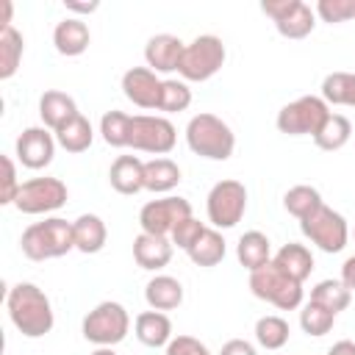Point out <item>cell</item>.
Here are the masks:
<instances>
[{"label": "cell", "mask_w": 355, "mask_h": 355, "mask_svg": "<svg viewBox=\"0 0 355 355\" xmlns=\"http://www.w3.org/2000/svg\"><path fill=\"white\" fill-rule=\"evenodd\" d=\"M166 355H211V349L194 336H175L166 344Z\"/></svg>", "instance_id": "41"}, {"label": "cell", "mask_w": 355, "mask_h": 355, "mask_svg": "<svg viewBox=\"0 0 355 355\" xmlns=\"http://www.w3.org/2000/svg\"><path fill=\"white\" fill-rule=\"evenodd\" d=\"M250 291L263 300L272 302L280 311H294L302 305V283L288 277L286 272H280L272 261L255 272H250Z\"/></svg>", "instance_id": "4"}, {"label": "cell", "mask_w": 355, "mask_h": 355, "mask_svg": "<svg viewBox=\"0 0 355 355\" xmlns=\"http://www.w3.org/2000/svg\"><path fill=\"white\" fill-rule=\"evenodd\" d=\"M22 53H25L22 33L14 25L0 31V80H8L17 75V69L22 64Z\"/></svg>", "instance_id": "28"}, {"label": "cell", "mask_w": 355, "mask_h": 355, "mask_svg": "<svg viewBox=\"0 0 355 355\" xmlns=\"http://www.w3.org/2000/svg\"><path fill=\"white\" fill-rule=\"evenodd\" d=\"M80 111H78V103L67 94V92H58V89H50L39 97V116L44 122V128H50L53 133L61 130L69 119H75Z\"/></svg>", "instance_id": "17"}, {"label": "cell", "mask_w": 355, "mask_h": 355, "mask_svg": "<svg viewBox=\"0 0 355 355\" xmlns=\"http://www.w3.org/2000/svg\"><path fill=\"white\" fill-rule=\"evenodd\" d=\"M189 216H191V202L186 197H161L141 205L139 225H141V233L172 236V230Z\"/></svg>", "instance_id": "12"}, {"label": "cell", "mask_w": 355, "mask_h": 355, "mask_svg": "<svg viewBox=\"0 0 355 355\" xmlns=\"http://www.w3.org/2000/svg\"><path fill=\"white\" fill-rule=\"evenodd\" d=\"M333 322H336V313L327 311V308H322V305H316V302H311V300H308V305L300 311V327H302L308 336H313V338L330 333Z\"/></svg>", "instance_id": "35"}, {"label": "cell", "mask_w": 355, "mask_h": 355, "mask_svg": "<svg viewBox=\"0 0 355 355\" xmlns=\"http://www.w3.org/2000/svg\"><path fill=\"white\" fill-rule=\"evenodd\" d=\"M22 252L31 261H50V258H61L69 250H75V230L72 222L61 219V216H50L44 222H33L22 230Z\"/></svg>", "instance_id": "2"}, {"label": "cell", "mask_w": 355, "mask_h": 355, "mask_svg": "<svg viewBox=\"0 0 355 355\" xmlns=\"http://www.w3.org/2000/svg\"><path fill=\"white\" fill-rule=\"evenodd\" d=\"M161 83L158 75L150 67H130L122 75V92L125 97L139 108H158L161 100Z\"/></svg>", "instance_id": "15"}, {"label": "cell", "mask_w": 355, "mask_h": 355, "mask_svg": "<svg viewBox=\"0 0 355 355\" xmlns=\"http://www.w3.org/2000/svg\"><path fill=\"white\" fill-rule=\"evenodd\" d=\"M208 222L216 230H227L236 227L247 211V189L241 180H219L211 191H208Z\"/></svg>", "instance_id": "10"}, {"label": "cell", "mask_w": 355, "mask_h": 355, "mask_svg": "<svg viewBox=\"0 0 355 355\" xmlns=\"http://www.w3.org/2000/svg\"><path fill=\"white\" fill-rule=\"evenodd\" d=\"M55 144L58 141L47 128H25L17 136V161L28 169H44L55 155Z\"/></svg>", "instance_id": "14"}, {"label": "cell", "mask_w": 355, "mask_h": 355, "mask_svg": "<svg viewBox=\"0 0 355 355\" xmlns=\"http://www.w3.org/2000/svg\"><path fill=\"white\" fill-rule=\"evenodd\" d=\"M327 355H355V341L341 338V341H336V344L327 349Z\"/></svg>", "instance_id": "44"}, {"label": "cell", "mask_w": 355, "mask_h": 355, "mask_svg": "<svg viewBox=\"0 0 355 355\" xmlns=\"http://www.w3.org/2000/svg\"><path fill=\"white\" fill-rule=\"evenodd\" d=\"M186 44L172 33H158L144 44V61L153 72H175L180 67Z\"/></svg>", "instance_id": "16"}, {"label": "cell", "mask_w": 355, "mask_h": 355, "mask_svg": "<svg viewBox=\"0 0 355 355\" xmlns=\"http://www.w3.org/2000/svg\"><path fill=\"white\" fill-rule=\"evenodd\" d=\"M225 58L227 53H225L222 39L214 33H202L186 44L178 72L183 75V80H208L222 69Z\"/></svg>", "instance_id": "7"}, {"label": "cell", "mask_w": 355, "mask_h": 355, "mask_svg": "<svg viewBox=\"0 0 355 355\" xmlns=\"http://www.w3.org/2000/svg\"><path fill=\"white\" fill-rule=\"evenodd\" d=\"M92 355H116V352H114V347H97Z\"/></svg>", "instance_id": "47"}, {"label": "cell", "mask_w": 355, "mask_h": 355, "mask_svg": "<svg viewBox=\"0 0 355 355\" xmlns=\"http://www.w3.org/2000/svg\"><path fill=\"white\" fill-rule=\"evenodd\" d=\"M261 11L272 17L277 33L286 39H305L316 25L311 6L302 0H263Z\"/></svg>", "instance_id": "13"}, {"label": "cell", "mask_w": 355, "mask_h": 355, "mask_svg": "<svg viewBox=\"0 0 355 355\" xmlns=\"http://www.w3.org/2000/svg\"><path fill=\"white\" fill-rule=\"evenodd\" d=\"M349 136H352V122H349L344 114H333V111H330V116H327V119L322 122V128L316 130L313 144H316L319 150L333 153V150H341V147L349 141Z\"/></svg>", "instance_id": "27"}, {"label": "cell", "mask_w": 355, "mask_h": 355, "mask_svg": "<svg viewBox=\"0 0 355 355\" xmlns=\"http://www.w3.org/2000/svg\"><path fill=\"white\" fill-rule=\"evenodd\" d=\"M352 239H355V230H352Z\"/></svg>", "instance_id": "48"}, {"label": "cell", "mask_w": 355, "mask_h": 355, "mask_svg": "<svg viewBox=\"0 0 355 355\" xmlns=\"http://www.w3.org/2000/svg\"><path fill=\"white\" fill-rule=\"evenodd\" d=\"M236 258L244 269L255 272L272 261V244L261 230H247L236 244Z\"/></svg>", "instance_id": "25"}, {"label": "cell", "mask_w": 355, "mask_h": 355, "mask_svg": "<svg viewBox=\"0 0 355 355\" xmlns=\"http://www.w3.org/2000/svg\"><path fill=\"white\" fill-rule=\"evenodd\" d=\"M128 116H130V114H122V111H105V114H103V119H100V133H103V141H105L108 147H125Z\"/></svg>", "instance_id": "37"}, {"label": "cell", "mask_w": 355, "mask_h": 355, "mask_svg": "<svg viewBox=\"0 0 355 355\" xmlns=\"http://www.w3.org/2000/svg\"><path fill=\"white\" fill-rule=\"evenodd\" d=\"M0 6H3V22H0V31H6V28H11V11H14V6H11V0H3Z\"/></svg>", "instance_id": "46"}, {"label": "cell", "mask_w": 355, "mask_h": 355, "mask_svg": "<svg viewBox=\"0 0 355 355\" xmlns=\"http://www.w3.org/2000/svg\"><path fill=\"white\" fill-rule=\"evenodd\" d=\"M202 230H205V225H202L200 219L189 216V219H183V222L172 230V236H169V239H172V244H175V247H180V250H186V252H189V247L202 236Z\"/></svg>", "instance_id": "39"}, {"label": "cell", "mask_w": 355, "mask_h": 355, "mask_svg": "<svg viewBox=\"0 0 355 355\" xmlns=\"http://www.w3.org/2000/svg\"><path fill=\"white\" fill-rule=\"evenodd\" d=\"M72 230H75V250H80L86 255H94L105 247L108 230H105V222L97 214H80L72 222Z\"/></svg>", "instance_id": "24"}, {"label": "cell", "mask_w": 355, "mask_h": 355, "mask_svg": "<svg viewBox=\"0 0 355 355\" xmlns=\"http://www.w3.org/2000/svg\"><path fill=\"white\" fill-rule=\"evenodd\" d=\"M180 183V166L172 158L144 161V189L153 194H166Z\"/></svg>", "instance_id": "26"}, {"label": "cell", "mask_w": 355, "mask_h": 355, "mask_svg": "<svg viewBox=\"0 0 355 355\" xmlns=\"http://www.w3.org/2000/svg\"><path fill=\"white\" fill-rule=\"evenodd\" d=\"M219 355H258V352H255V347H252L250 341H244V338H230V341L222 344Z\"/></svg>", "instance_id": "42"}, {"label": "cell", "mask_w": 355, "mask_h": 355, "mask_svg": "<svg viewBox=\"0 0 355 355\" xmlns=\"http://www.w3.org/2000/svg\"><path fill=\"white\" fill-rule=\"evenodd\" d=\"M19 186H22V183L17 180V166H14L11 155H3V186H0V205H14Z\"/></svg>", "instance_id": "40"}, {"label": "cell", "mask_w": 355, "mask_h": 355, "mask_svg": "<svg viewBox=\"0 0 355 355\" xmlns=\"http://www.w3.org/2000/svg\"><path fill=\"white\" fill-rule=\"evenodd\" d=\"M316 14L330 25L355 19V0H319L316 3Z\"/></svg>", "instance_id": "38"}, {"label": "cell", "mask_w": 355, "mask_h": 355, "mask_svg": "<svg viewBox=\"0 0 355 355\" xmlns=\"http://www.w3.org/2000/svg\"><path fill=\"white\" fill-rule=\"evenodd\" d=\"M89 42H92L89 25L83 19H78V17L61 19L55 25V31H53V44H55V50L61 55H80V53H86Z\"/></svg>", "instance_id": "20"}, {"label": "cell", "mask_w": 355, "mask_h": 355, "mask_svg": "<svg viewBox=\"0 0 355 355\" xmlns=\"http://www.w3.org/2000/svg\"><path fill=\"white\" fill-rule=\"evenodd\" d=\"M349 300H352V291L341 280H319L311 288V302H316V305H322L333 313L344 311L349 305Z\"/></svg>", "instance_id": "33"}, {"label": "cell", "mask_w": 355, "mask_h": 355, "mask_svg": "<svg viewBox=\"0 0 355 355\" xmlns=\"http://www.w3.org/2000/svg\"><path fill=\"white\" fill-rule=\"evenodd\" d=\"M327 116H330L327 103L316 94H305L277 111V130L286 136H316V130Z\"/></svg>", "instance_id": "9"}, {"label": "cell", "mask_w": 355, "mask_h": 355, "mask_svg": "<svg viewBox=\"0 0 355 355\" xmlns=\"http://www.w3.org/2000/svg\"><path fill=\"white\" fill-rule=\"evenodd\" d=\"M189 105H191V89L186 86V80H164L161 83L158 111L178 114V111H186Z\"/></svg>", "instance_id": "36"}, {"label": "cell", "mask_w": 355, "mask_h": 355, "mask_svg": "<svg viewBox=\"0 0 355 355\" xmlns=\"http://www.w3.org/2000/svg\"><path fill=\"white\" fill-rule=\"evenodd\" d=\"M319 205H322V194H319V189L305 186V183L291 186V189L283 194V208H286L291 216H297V219L311 216Z\"/></svg>", "instance_id": "32"}, {"label": "cell", "mask_w": 355, "mask_h": 355, "mask_svg": "<svg viewBox=\"0 0 355 355\" xmlns=\"http://www.w3.org/2000/svg\"><path fill=\"white\" fill-rule=\"evenodd\" d=\"M175 141H178V130L166 116H150V114L128 116L125 147H133L139 153L166 155V153H172Z\"/></svg>", "instance_id": "5"}, {"label": "cell", "mask_w": 355, "mask_h": 355, "mask_svg": "<svg viewBox=\"0 0 355 355\" xmlns=\"http://www.w3.org/2000/svg\"><path fill=\"white\" fill-rule=\"evenodd\" d=\"M300 230L302 236L316 244L322 252H341L347 247V239H349V227H347V219L327 208L324 202L305 219H300Z\"/></svg>", "instance_id": "8"}, {"label": "cell", "mask_w": 355, "mask_h": 355, "mask_svg": "<svg viewBox=\"0 0 355 355\" xmlns=\"http://www.w3.org/2000/svg\"><path fill=\"white\" fill-rule=\"evenodd\" d=\"M272 263H275L280 272H286L288 277L300 280V283L313 272V255H311V250H308L305 244H294V241L283 244V247L272 255Z\"/></svg>", "instance_id": "22"}, {"label": "cell", "mask_w": 355, "mask_h": 355, "mask_svg": "<svg viewBox=\"0 0 355 355\" xmlns=\"http://www.w3.org/2000/svg\"><path fill=\"white\" fill-rule=\"evenodd\" d=\"M108 183L119 194H139L144 189V161L136 155H119L108 169Z\"/></svg>", "instance_id": "19"}, {"label": "cell", "mask_w": 355, "mask_h": 355, "mask_svg": "<svg viewBox=\"0 0 355 355\" xmlns=\"http://www.w3.org/2000/svg\"><path fill=\"white\" fill-rule=\"evenodd\" d=\"M64 6H67V11H78V14H92V11L100 8V3H94V0H92V3H75V0H67Z\"/></svg>", "instance_id": "45"}, {"label": "cell", "mask_w": 355, "mask_h": 355, "mask_svg": "<svg viewBox=\"0 0 355 355\" xmlns=\"http://www.w3.org/2000/svg\"><path fill=\"white\" fill-rule=\"evenodd\" d=\"M136 338L144 347H166L172 341V322L164 311H144L133 322Z\"/></svg>", "instance_id": "21"}, {"label": "cell", "mask_w": 355, "mask_h": 355, "mask_svg": "<svg viewBox=\"0 0 355 355\" xmlns=\"http://www.w3.org/2000/svg\"><path fill=\"white\" fill-rule=\"evenodd\" d=\"M288 322L280 316H261L255 322V338L263 349H280L288 341Z\"/></svg>", "instance_id": "34"}, {"label": "cell", "mask_w": 355, "mask_h": 355, "mask_svg": "<svg viewBox=\"0 0 355 355\" xmlns=\"http://www.w3.org/2000/svg\"><path fill=\"white\" fill-rule=\"evenodd\" d=\"M144 300L153 311H172L183 302V286L172 275H155L144 286Z\"/></svg>", "instance_id": "23"}, {"label": "cell", "mask_w": 355, "mask_h": 355, "mask_svg": "<svg viewBox=\"0 0 355 355\" xmlns=\"http://www.w3.org/2000/svg\"><path fill=\"white\" fill-rule=\"evenodd\" d=\"M133 261L141 269H164L172 261V241L166 236H153V233H139L133 239Z\"/></svg>", "instance_id": "18"}, {"label": "cell", "mask_w": 355, "mask_h": 355, "mask_svg": "<svg viewBox=\"0 0 355 355\" xmlns=\"http://www.w3.org/2000/svg\"><path fill=\"white\" fill-rule=\"evenodd\" d=\"M6 308L14 322V327L25 338H42L53 330L55 316L47 294L33 283H17L6 294Z\"/></svg>", "instance_id": "1"}, {"label": "cell", "mask_w": 355, "mask_h": 355, "mask_svg": "<svg viewBox=\"0 0 355 355\" xmlns=\"http://www.w3.org/2000/svg\"><path fill=\"white\" fill-rule=\"evenodd\" d=\"M67 186L58 178H31L19 186L14 208L22 214H50L67 202Z\"/></svg>", "instance_id": "11"}, {"label": "cell", "mask_w": 355, "mask_h": 355, "mask_svg": "<svg viewBox=\"0 0 355 355\" xmlns=\"http://www.w3.org/2000/svg\"><path fill=\"white\" fill-rule=\"evenodd\" d=\"M80 330H83V338L86 341H92L97 347H114V344H119L128 336L130 316H128L125 305L105 300V302H100L97 308H92L83 316Z\"/></svg>", "instance_id": "6"}, {"label": "cell", "mask_w": 355, "mask_h": 355, "mask_svg": "<svg viewBox=\"0 0 355 355\" xmlns=\"http://www.w3.org/2000/svg\"><path fill=\"white\" fill-rule=\"evenodd\" d=\"M92 139H94V130H92V122L78 114L75 119H69L61 130H55V141L67 150V153H83L92 147Z\"/></svg>", "instance_id": "31"}, {"label": "cell", "mask_w": 355, "mask_h": 355, "mask_svg": "<svg viewBox=\"0 0 355 355\" xmlns=\"http://www.w3.org/2000/svg\"><path fill=\"white\" fill-rule=\"evenodd\" d=\"M341 283H344L349 291H355V255H349V258L344 261V266H341Z\"/></svg>", "instance_id": "43"}, {"label": "cell", "mask_w": 355, "mask_h": 355, "mask_svg": "<svg viewBox=\"0 0 355 355\" xmlns=\"http://www.w3.org/2000/svg\"><path fill=\"white\" fill-rule=\"evenodd\" d=\"M189 258L197 266H216L225 258V239L216 227H205L202 236L189 247Z\"/></svg>", "instance_id": "29"}, {"label": "cell", "mask_w": 355, "mask_h": 355, "mask_svg": "<svg viewBox=\"0 0 355 355\" xmlns=\"http://www.w3.org/2000/svg\"><path fill=\"white\" fill-rule=\"evenodd\" d=\"M186 144L194 155L211 161H227L236 150V136L230 125L216 114H197L186 125Z\"/></svg>", "instance_id": "3"}, {"label": "cell", "mask_w": 355, "mask_h": 355, "mask_svg": "<svg viewBox=\"0 0 355 355\" xmlns=\"http://www.w3.org/2000/svg\"><path fill=\"white\" fill-rule=\"evenodd\" d=\"M322 100L327 105L355 108V72H330L322 80Z\"/></svg>", "instance_id": "30"}]
</instances>
